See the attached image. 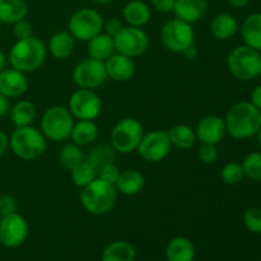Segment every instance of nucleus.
Returning a JSON list of instances; mask_svg holds the SVG:
<instances>
[{
  "label": "nucleus",
  "instance_id": "f257e3e1",
  "mask_svg": "<svg viewBox=\"0 0 261 261\" xmlns=\"http://www.w3.org/2000/svg\"><path fill=\"white\" fill-rule=\"evenodd\" d=\"M227 133L234 139H247L257 134L261 127V111L251 102H239L227 112Z\"/></svg>",
  "mask_w": 261,
  "mask_h": 261
},
{
  "label": "nucleus",
  "instance_id": "f03ea898",
  "mask_svg": "<svg viewBox=\"0 0 261 261\" xmlns=\"http://www.w3.org/2000/svg\"><path fill=\"white\" fill-rule=\"evenodd\" d=\"M47 47L42 40L31 36L23 40H17V42L10 48L8 60L13 69L31 73L40 68L46 60Z\"/></svg>",
  "mask_w": 261,
  "mask_h": 261
},
{
  "label": "nucleus",
  "instance_id": "7ed1b4c3",
  "mask_svg": "<svg viewBox=\"0 0 261 261\" xmlns=\"http://www.w3.org/2000/svg\"><path fill=\"white\" fill-rule=\"evenodd\" d=\"M117 199L115 185L105 182L101 178H94L84 186L81 193V203L83 208L93 216H103L114 208Z\"/></svg>",
  "mask_w": 261,
  "mask_h": 261
},
{
  "label": "nucleus",
  "instance_id": "20e7f679",
  "mask_svg": "<svg viewBox=\"0 0 261 261\" xmlns=\"http://www.w3.org/2000/svg\"><path fill=\"white\" fill-rule=\"evenodd\" d=\"M9 147L20 160H37L46 150L45 135L31 125L15 127L9 138Z\"/></svg>",
  "mask_w": 261,
  "mask_h": 261
},
{
  "label": "nucleus",
  "instance_id": "39448f33",
  "mask_svg": "<svg viewBox=\"0 0 261 261\" xmlns=\"http://www.w3.org/2000/svg\"><path fill=\"white\" fill-rule=\"evenodd\" d=\"M227 65L234 78L250 82L260 75L261 55L259 51L249 46H239L228 55Z\"/></svg>",
  "mask_w": 261,
  "mask_h": 261
},
{
  "label": "nucleus",
  "instance_id": "423d86ee",
  "mask_svg": "<svg viewBox=\"0 0 261 261\" xmlns=\"http://www.w3.org/2000/svg\"><path fill=\"white\" fill-rule=\"evenodd\" d=\"M74 126V117L69 109L53 106L46 110L41 119V130L45 138L53 142H64L70 138Z\"/></svg>",
  "mask_w": 261,
  "mask_h": 261
},
{
  "label": "nucleus",
  "instance_id": "0eeeda50",
  "mask_svg": "<svg viewBox=\"0 0 261 261\" xmlns=\"http://www.w3.org/2000/svg\"><path fill=\"white\" fill-rule=\"evenodd\" d=\"M144 135V129L139 120L125 117L120 120L111 132V145L114 150L121 154H129L138 149Z\"/></svg>",
  "mask_w": 261,
  "mask_h": 261
},
{
  "label": "nucleus",
  "instance_id": "6e6552de",
  "mask_svg": "<svg viewBox=\"0 0 261 261\" xmlns=\"http://www.w3.org/2000/svg\"><path fill=\"white\" fill-rule=\"evenodd\" d=\"M194 33L190 23H186L178 18L167 20L161 28L162 45L171 53L184 54L194 45Z\"/></svg>",
  "mask_w": 261,
  "mask_h": 261
},
{
  "label": "nucleus",
  "instance_id": "1a4fd4ad",
  "mask_svg": "<svg viewBox=\"0 0 261 261\" xmlns=\"http://www.w3.org/2000/svg\"><path fill=\"white\" fill-rule=\"evenodd\" d=\"M103 18L92 8H82L76 10L70 17L68 23L69 32L75 40L89 41L92 37L102 32L103 30Z\"/></svg>",
  "mask_w": 261,
  "mask_h": 261
},
{
  "label": "nucleus",
  "instance_id": "9d476101",
  "mask_svg": "<svg viewBox=\"0 0 261 261\" xmlns=\"http://www.w3.org/2000/svg\"><path fill=\"white\" fill-rule=\"evenodd\" d=\"M109 78L106 73L105 61L93 58H87L79 61L73 71V81L79 88L94 89L99 88Z\"/></svg>",
  "mask_w": 261,
  "mask_h": 261
},
{
  "label": "nucleus",
  "instance_id": "9b49d317",
  "mask_svg": "<svg viewBox=\"0 0 261 261\" xmlns=\"http://www.w3.org/2000/svg\"><path fill=\"white\" fill-rule=\"evenodd\" d=\"M115 50L129 58H139L149 47V37L140 27L127 25L114 37Z\"/></svg>",
  "mask_w": 261,
  "mask_h": 261
},
{
  "label": "nucleus",
  "instance_id": "f8f14e48",
  "mask_svg": "<svg viewBox=\"0 0 261 261\" xmlns=\"http://www.w3.org/2000/svg\"><path fill=\"white\" fill-rule=\"evenodd\" d=\"M171 148H172V144H171L168 132L153 130V132L143 135L137 150L144 161L157 163L165 160L170 154Z\"/></svg>",
  "mask_w": 261,
  "mask_h": 261
},
{
  "label": "nucleus",
  "instance_id": "ddd939ff",
  "mask_svg": "<svg viewBox=\"0 0 261 261\" xmlns=\"http://www.w3.org/2000/svg\"><path fill=\"white\" fill-rule=\"evenodd\" d=\"M102 101L92 89L79 88L69 98V111L78 120H94L99 116Z\"/></svg>",
  "mask_w": 261,
  "mask_h": 261
},
{
  "label": "nucleus",
  "instance_id": "4468645a",
  "mask_svg": "<svg viewBox=\"0 0 261 261\" xmlns=\"http://www.w3.org/2000/svg\"><path fill=\"white\" fill-rule=\"evenodd\" d=\"M28 231L30 227L27 221L19 213L15 212L4 216L0 221V242L9 249L19 247L27 240Z\"/></svg>",
  "mask_w": 261,
  "mask_h": 261
},
{
  "label": "nucleus",
  "instance_id": "2eb2a0df",
  "mask_svg": "<svg viewBox=\"0 0 261 261\" xmlns=\"http://www.w3.org/2000/svg\"><path fill=\"white\" fill-rule=\"evenodd\" d=\"M195 133L196 138L201 143L217 145L222 142L224 135L227 134L226 122H224V119L217 116V115H208L198 122Z\"/></svg>",
  "mask_w": 261,
  "mask_h": 261
},
{
  "label": "nucleus",
  "instance_id": "dca6fc26",
  "mask_svg": "<svg viewBox=\"0 0 261 261\" xmlns=\"http://www.w3.org/2000/svg\"><path fill=\"white\" fill-rule=\"evenodd\" d=\"M28 89V79L25 73L17 69H7L0 71V93L8 98H15L24 94Z\"/></svg>",
  "mask_w": 261,
  "mask_h": 261
},
{
  "label": "nucleus",
  "instance_id": "f3484780",
  "mask_svg": "<svg viewBox=\"0 0 261 261\" xmlns=\"http://www.w3.org/2000/svg\"><path fill=\"white\" fill-rule=\"evenodd\" d=\"M107 76L115 82H127L134 76L135 64L132 58L122 54H112L105 60Z\"/></svg>",
  "mask_w": 261,
  "mask_h": 261
},
{
  "label": "nucleus",
  "instance_id": "a211bd4d",
  "mask_svg": "<svg viewBox=\"0 0 261 261\" xmlns=\"http://www.w3.org/2000/svg\"><path fill=\"white\" fill-rule=\"evenodd\" d=\"M208 12V0H176L173 14L186 23L198 22Z\"/></svg>",
  "mask_w": 261,
  "mask_h": 261
},
{
  "label": "nucleus",
  "instance_id": "6ab92c4d",
  "mask_svg": "<svg viewBox=\"0 0 261 261\" xmlns=\"http://www.w3.org/2000/svg\"><path fill=\"white\" fill-rule=\"evenodd\" d=\"M75 41L69 31H59L51 36L48 41V51L55 59L64 60L73 54Z\"/></svg>",
  "mask_w": 261,
  "mask_h": 261
},
{
  "label": "nucleus",
  "instance_id": "aec40b11",
  "mask_svg": "<svg viewBox=\"0 0 261 261\" xmlns=\"http://www.w3.org/2000/svg\"><path fill=\"white\" fill-rule=\"evenodd\" d=\"M125 22L133 27H140L147 24L150 20V8L142 0H132L122 9Z\"/></svg>",
  "mask_w": 261,
  "mask_h": 261
},
{
  "label": "nucleus",
  "instance_id": "412c9836",
  "mask_svg": "<svg viewBox=\"0 0 261 261\" xmlns=\"http://www.w3.org/2000/svg\"><path fill=\"white\" fill-rule=\"evenodd\" d=\"M166 257L167 261H193L195 257V247L186 237H175L166 247Z\"/></svg>",
  "mask_w": 261,
  "mask_h": 261
},
{
  "label": "nucleus",
  "instance_id": "4be33fe9",
  "mask_svg": "<svg viewBox=\"0 0 261 261\" xmlns=\"http://www.w3.org/2000/svg\"><path fill=\"white\" fill-rule=\"evenodd\" d=\"M115 188L117 193L122 195L134 196L144 188V176L137 170H126L124 172H120Z\"/></svg>",
  "mask_w": 261,
  "mask_h": 261
},
{
  "label": "nucleus",
  "instance_id": "5701e85b",
  "mask_svg": "<svg viewBox=\"0 0 261 261\" xmlns=\"http://www.w3.org/2000/svg\"><path fill=\"white\" fill-rule=\"evenodd\" d=\"M87 42H88L87 51H88L89 58L97 59V60H107L116 51L115 50L114 37L109 36L107 33H98Z\"/></svg>",
  "mask_w": 261,
  "mask_h": 261
},
{
  "label": "nucleus",
  "instance_id": "b1692460",
  "mask_svg": "<svg viewBox=\"0 0 261 261\" xmlns=\"http://www.w3.org/2000/svg\"><path fill=\"white\" fill-rule=\"evenodd\" d=\"M236 18L229 13H221L216 15L211 23V32L214 38L219 41H227L233 37L237 32Z\"/></svg>",
  "mask_w": 261,
  "mask_h": 261
},
{
  "label": "nucleus",
  "instance_id": "393cba45",
  "mask_svg": "<svg viewBox=\"0 0 261 261\" xmlns=\"http://www.w3.org/2000/svg\"><path fill=\"white\" fill-rule=\"evenodd\" d=\"M241 36L245 45L261 51V13H254L244 20Z\"/></svg>",
  "mask_w": 261,
  "mask_h": 261
},
{
  "label": "nucleus",
  "instance_id": "a878e982",
  "mask_svg": "<svg viewBox=\"0 0 261 261\" xmlns=\"http://www.w3.org/2000/svg\"><path fill=\"white\" fill-rule=\"evenodd\" d=\"M28 13V5L24 0H0V22L14 24L24 19Z\"/></svg>",
  "mask_w": 261,
  "mask_h": 261
},
{
  "label": "nucleus",
  "instance_id": "bb28decb",
  "mask_svg": "<svg viewBox=\"0 0 261 261\" xmlns=\"http://www.w3.org/2000/svg\"><path fill=\"white\" fill-rule=\"evenodd\" d=\"M98 137V126L93 120H79L74 122L70 139L79 147L92 144Z\"/></svg>",
  "mask_w": 261,
  "mask_h": 261
},
{
  "label": "nucleus",
  "instance_id": "cd10ccee",
  "mask_svg": "<svg viewBox=\"0 0 261 261\" xmlns=\"http://www.w3.org/2000/svg\"><path fill=\"white\" fill-rule=\"evenodd\" d=\"M134 246L127 241H114L107 245L102 254V261H135Z\"/></svg>",
  "mask_w": 261,
  "mask_h": 261
},
{
  "label": "nucleus",
  "instance_id": "c85d7f7f",
  "mask_svg": "<svg viewBox=\"0 0 261 261\" xmlns=\"http://www.w3.org/2000/svg\"><path fill=\"white\" fill-rule=\"evenodd\" d=\"M168 135H170L171 144L182 150L193 148L198 140L195 130L185 124H178L172 126L168 130Z\"/></svg>",
  "mask_w": 261,
  "mask_h": 261
},
{
  "label": "nucleus",
  "instance_id": "c756f323",
  "mask_svg": "<svg viewBox=\"0 0 261 261\" xmlns=\"http://www.w3.org/2000/svg\"><path fill=\"white\" fill-rule=\"evenodd\" d=\"M10 120L15 127L28 126L36 119V106L30 101H19L10 109Z\"/></svg>",
  "mask_w": 261,
  "mask_h": 261
},
{
  "label": "nucleus",
  "instance_id": "7c9ffc66",
  "mask_svg": "<svg viewBox=\"0 0 261 261\" xmlns=\"http://www.w3.org/2000/svg\"><path fill=\"white\" fill-rule=\"evenodd\" d=\"M84 155L82 152L81 147L74 143L71 144H65L59 152V162L61 163L63 167H65L66 170H73L75 166H78L79 163L83 162Z\"/></svg>",
  "mask_w": 261,
  "mask_h": 261
},
{
  "label": "nucleus",
  "instance_id": "2f4dec72",
  "mask_svg": "<svg viewBox=\"0 0 261 261\" xmlns=\"http://www.w3.org/2000/svg\"><path fill=\"white\" fill-rule=\"evenodd\" d=\"M70 177L74 185L83 189L96 178V168L88 161H83L70 170Z\"/></svg>",
  "mask_w": 261,
  "mask_h": 261
},
{
  "label": "nucleus",
  "instance_id": "473e14b6",
  "mask_svg": "<svg viewBox=\"0 0 261 261\" xmlns=\"http://www.w3.org/2000/svg\"><path fill=\"white\" fill-rule=\"evenodd\" d=\"M245 176L252 181L261 182V152H252L245 157L242 162Z\"/></svg>",
  "mask_w": 261,
  "mask_h": 261
},
{
  "label": "nucleus",
  "instance_id": "72a5a7b5",
  "mask_svg": "<svg viewBox=\"0 0 261 261\" xmlns=\"http://www.w3.org/2000/svg\"><path fill=\"white\" fill-rule=\"evenodd\" d=\"M245 177V172H244V167L242 165L236 162H229L222 168L221 171V178L224 184L227 185H239Z\"/></svg>",
  "mask_w": 261,
  "mask_h": 261
},
{
  "label": "nucleus",
  "instance_id": "f704fd0d",
  "mask_svg": "<svg viewBox=\"0 0 261 261\" xmlns=\"http://www.w3.org/2000/svg\"><path fill=\"white\" fill-rule=\"evenodd\" d=\"M244 223L252 233H261V208L252 206L244 214Z\"/></svg>",
  "mask_w": 261,
  "mask_h": 261
},
{
  "label": "nucleus",
  "instance_id": "c9c22d12",
  "mask_svg": "<svg viewBox=\"0 0 261 261\" xmlns=\"http://www.w3.org/2000/svg\"><path fill=\"white\" fill-rule=\"evenodd\" d=\"M198 157L205 165H212L218 158V149L216 144H208V143H201L200 148L198 150Z\"/></svg>",
  "mask_w": 261,
  "mask_h": 261
},
{
  "label": "nucleus",
  "instance_id": "e433bc0d",
  "mask_svg": "<svg viewBox=\"0 0 261 261\" xmlns=\"http://www.w3.org/2000/svg\"><path fill=\"white\" fill-rule=\"evenodd\" d=\"M119 176H120V170L114 162L106 163V165H103L101 168H99L98 178H101V180L105 181V182H109L111 184V185H115L117 178H119Z\"/></svg>",
  "mask_w": 261,
  "mask_h": 261
},
{
  "label": "nucleus",
  "instance_id": "4c0bfd02",
  "mask_svg": "<svg viewBox=\"0 0 261 261\" xmlns=\"http://www.w3.org/2000/svg\"><path fill=\"white\" fill-rule=\"evenodd\" d=\"M13 35L17 40H23V38H28L33 36V28L30 22L25 19L18 20L17 23L13 24Z\"/></svg>",
  "mask_w": 261,
  "mask_h": 261
},
{
  "label": "nucleus",
  "instance_id": "58836bf2",
  "mask_svg": "<svg viewBox=\"0 0 261 261\" xmlns=\"http://www.w3.org/2000/svg\"><path fill=\"white\" fill-rule=\"evenodd\" d=\"M17 200L10 195L0 196V216H9L17 212Z\"/></svg>",
  "mask_w": 261,
  "mask_h": 261
},
{
  "label": "nucleus",
  "instance_id": "ea45409f",
  "mask_svg": "<svg viewBox=\"0 0 261 261\" xmlns=\"http://www.w3.org/2000/svg\"><path fill=\"white\" fill-rule=\"evenodd\" d=\"M124 27L125 25L122 24L121 20L117 19V18H110L109 20H106V22L103 23L105 33H107V35L111 36V37H115V36H116Z\"/></svg>",
  "mask_w": 261,
  "mask_h": 261
},
{
  "label": "nucleus",
  "instance_id": "a19ab883",
  "mask_svg": "<svg viewBox=\"0 0 261 261\" xmlns=\"http://www.w3.org/2000/svg\"><path fill=\"white\" fill-rule=\"evenodd\" d=\"M176 0H152V5L157 12L171 13L173 12Z\"/></svg>",
  "mask_w": 261,
  "mask_h": 261
},
{
  "label": "nucleus",
  "instance_id": "79ce46f5",
  "mask_svg": "<svg viewBox=\"0 0 261 261\" xmlns=\"http://www.w3.org/2000/svg\"><path fill=\"white\" fill-rule=\"evenodd\" d=\"M10 109L12 107H10L9 98L7 96H4V94L0 93V117L7 116L10 112Z\"/></svg>",
  "mask_w": 261,
  "mask_h": 261
},
{
  "label": "nucleus",
  "instance_id": "37998d69",
  "mask_svg": "<svg viewBox=\"0 0 261 261\" xmlns=\"http://www.w3.org/2000/svg\"><path fill=\"white\" fill-rule=\"evenodd\" d=\"M251 103L254 105L255 107H257V109H259L261 111V84H260V86H257L256 88L252 91Z\"/></svg>",
  "mask_w": 261,
  "mask_h": 261
},
{
  "label": "nucleus",
  "instance_id": "c03bdc74",
  "mask_svg": "<svg viewBox=\"0 0 261 261\" xmlns=\"http://www.w3.org/2000/svg\"><path fill=\"white\" fill-rule=\"evenodd\" d=\"M8 147H9V138H8V135L4 132L0 130V157L5 154Z\"/></svg>",
  "mask_w": 261,
  "mask_h": 261
},
{
  "label": "nucleus",
  "instance_id": "a18cd8bd",
  "mask_svg": "<svg viewBox=\"0 0 261 261\" xmlns=\"http://www.w3.org/2000/svg\"><path fill=\"white\" fill-rule=\"evenodd\" d=\"M250 0H227V3H228L229 5H232V7L234 8H244L246 7L247 4H249Z\"/></svg>",
  "mask_w": 261,
  "mask_h": 261
},
{
  "label": "nucleus",
  "instance_id": "49530a36",
  "mask_svg": "<svg viewBox=\"0 0 261 261\" xmlns=\"http://www.w3.org/2000/svg\"><path fill=\"white\" fill-rule=\"evenodd\" d=\"M7 55L0 50V71H3L5 69V65H7Z\"/></svg>",
  "mask_w": 261,
  "mask_h": 261
},
{
  "label": "nucleus",
  "instance_id": "de8ad7c7",
  "mask_svg": "<svg viewBox=\"0 0 261 261\" xmlns=\"http://www.w3.org/2000/svg\"><path fill=\"white\" fill-rule=\"evenodd\" d=\"M89 2H93L96 3V4H109L112 0H89Z\"/></svg>",
  "mask_w": 261,
  "mask_h": 261
},
{
  "label": "nucleus",
  "instance_id": "09e8293b",
  "mask_svg": "<svg viewBox=\"0 0 261 261\" xmlns=\"http://www.w3.org/2000/svg\"><path fill=\"white\" fill-rule=\"evenodd\" d=\"M257 144H259V148H260V150H261V127H260V130L259 132H257Z\"/></svg>",
  "mask_w": 261,
  "mask_h": 261
},
{
  "label": "nucleus",
  "instance_id": "8fccbe9b",
  "mask_svg": "<svg viewBox=\"0 0 261 261\" xmlns=\"http://www.w3.org/2000/svg\"><path fill=\"white\" fill-rule=\"evenodd\" d=\"M2 24H3V23H2V22H0V27H2Z\"/></svg>",
  "mask_w": 261,
  "mask_h": 261
},
{
  "label": "nucleus",
  "instance_id": "3c124183",
  "mask_svg": "<svg viewBox=\"0 0 261 261\" xmlns=\"http://www.w3.org/2000/svg\"><path fill=\"white\" fill-rule=\"evenodd\" d=\"M260 76H261V68H260Z\"/></svg>",
  "mask_w": 261,
  "mask_h": 261
}]
</instances>
